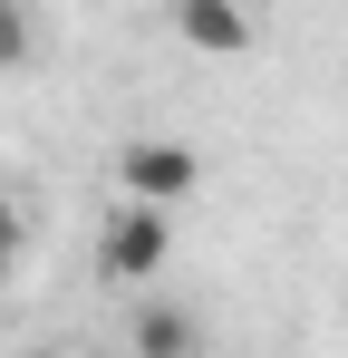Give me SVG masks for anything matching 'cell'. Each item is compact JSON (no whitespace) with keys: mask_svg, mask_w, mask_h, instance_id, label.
<instances>
[{"mask_svg":"<svg viewBox=\"0 0 348 358\" xmlns=\"http://www.w3.org/2000/svg\"><path fill=\"white\" fill-rule=\"evenodd\" d=\"M39 358H58V349H39Z\"/></svg>","mask_w":348,"mask_h":358,"instance_id":"7","label":"cell"},{"mask_svg":"<svg viewBox=\"0 0 348 358\" xmlns=\"http://www.w3.org/2000/svg\"><path fill=\"white\" fill-rule=\"evenodd\" d=\"M165 262H174V213H145V203H107V223H97V271H107L116 291H145Z\"/></svg>","mask_w":348,"mask_h":358,"instance_id":"1","label":"cell"},{"mask_svg":"<svg viewBox=\"0 0 348 358\" xmlns=\"http://www.w3.org/2000/svg\"><path fill=\"white\" fill-rule=\"evenodd\" d=\"M29 49H39V20L0 0V68H20V59H29Z\"/></svg>","mask_w":348,"mask_h":358,"instance_id":"6","label":"cell"},{"mask_svg":"<svg viewBox=\"0 0 348 358\" xmlns=\"http://www.w3.org/2000/svg\"><path fill=\"white\" fill-rule=\"evenodd\" d=\"M20 252H29V213H20V194L0 184V281L20 271Z\"/></svg>","mask_w":348,"mask_h":358,"instance_id":"5","label":"cell"},{"mask_svg":"<svg viewBox=\"0 0 348 358\" xmlns=\"http://www.w3.org/2000/svg\"><path fill=\"white\" fill-rule=\"evenodd\" d=\"M194 349H203V329H194L184 310H165V300L136 310V358H194Z\"/></svg>","mask_w":348,"mask_h":358,"instance_id":"4","label":"cell"},{"mask_svg":"<svg viewBox=\"0 0 348 358\" xmlns=\"http://www.w3.org/2000/svg\"><path fill=\"white\" fill-rule=\"evenodd\" d=\"M174 39L203 49V59H252L261 49V20L232 10V0H174Z\"/></svg>","mask_w":348,"mask_h":358,"instance_id":"3","label":"cell"},{"mask_svg":"<svg viewBox=\"0 0 348 358\" xmlns=\"http://www.w3.org/2000/svg\"><path fill=\"white\" fill-rule=\"evenodd\" d=\"M203 184V155L184 145V136H136L126 155H116V203H145V213H174L184 194Z\"/></svg>","mask_w":348,"mask_h":358,"instance_id":"2","label":"cell"}]
</instances>
